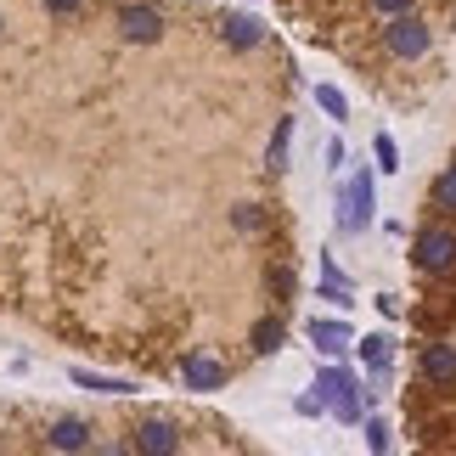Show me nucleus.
<instances>
[{"instance_id":"ddd939ff","label":"nucleus","mask_w":456,"mask_h":456,"mask_svg":"<svg viewBox=\"0 0 456 456\" xmlns=\"http://www.w3.org/2000/svg\"><path fill=\"white\" fill-rule=\"evenodd\" d=\"M282 338H288V327L276 322V315H265V322L254 327V349H259V355H271V349H282Z\"/></svg>"},{"instance_id":"f257e3e1","label":"nucleus","mask_w":456,"mask_h":456,"mask_svg":"<svg viewBox=\"0 0 456 456\" xmlns=\"http://www.w3.org/2000/svg\"><path fill=\"white\" fill-rule=\"evenodd\" d=\"M428 45H434V34H428L423 17H411V12L389 17V28H383V51H389V57H400V62L428 57Z\"/></svg>"},{"instance_id":"20e7f679","label":"nucleus","mask_w":456,"mask_h":456,"mask_svg":"<svg viewBox=\"0 0 456 456\" xmlns=\"http://www.w3.org/2000/svg\"><path fill=\"white\" fill-rule=\"evenodd\" d=\"M372 225V175H355L344 191V232H366Z\"/></svg>"},{"instance_id":"1a4fd4ad","label":"nucleus","mask_w":456,"mask_h":456,"mask_svg":"<svg viewBox=\"0 0 456 456\" xmlns=\"http://www.w3.org/2000/svg\"><path fill=\"white\" fill-rule=\"evenodd\" d=\"M175 445H181V440H175V423H164V417H158V423L147 417V423L135 428V451H158V456H164V451H175Z\"/></svg>"},{"instance_id":"f3484780","label":"nucleus","mask_w":456,"mask_h":456,"mask_svg":"<svg viewBox=\"0 0 456 456\" xmlns=\"http://www.w3.org/2000/svg\"><path fill=\"white\" fill-rule=\"evenodd\" d=\"M232 225H237V232H259V225H265V208H259V203H237Z\"/></svg>"},{"instance_id":"7ed1b4c3","label":"nucleus","mask_w":456,"mask_h":456,"mask_svg":"<svg viewBox=\"0 0 456 456\" xmlns=\"http://www.w3.org/2000/svg\"><path fill=\"white\" fill-rule=\"evenodd\" d=\"M315 389H322V400L332 406V417H344V423L361 417V395H355V378H349V372H322Z\"/></svg>"},{"instance_id":"a211bd4d","label":"nucleus","mask_w":456,"mask_h":456,"mask_svg":"<svg viewBox=\"0 0 456 456\" xmlns=\"http://www.w3.org/2000/svg\"><path fill=\"white\" fill-rule=\"evenodd\" d=\"M372 152H378V169H383V175H395V169H400V147H395V135H378Z\"/></svg>"},{"instance_id":"412c9836","label":"nucleus","mask_w":456,"mask_h":456,"mask_svg":"<svg viewBox=\"0 0 456 456\" xmlns=\"http://www.w3.org/2000/svg\"><path fill=\"white\" fill-rule=\"evenodd\" d=\"M366 445H372V451H389V428H383V423H366Z\"/></svg>"},{"instance_id":"2eb2a0df","label":"nucleus","mask_w":456,"mask_h":456,"mask_svg":"<svg viewBox=\"0 0 456 456\" xmlns=\"http://www.w3.org/2000/svg\"><path fill=\"white\" fill-rule=\"evenodd\" d=\"M74 383H79V389H96V395H130V383H118V378H96V372H85V366L74 372Z\"/></svg>"},{"instance_id":"9b49d317","label":"nucleus","mask_w":456,"mask_h":456,"mask_svg":"<svg viewBox=\"0 0 456 456\" xmlns=\"http://www.w3.org/2000/svg\"><path fill=\"white\" fill-rule=\"evenodd\" d=\"M361 361L372 366V372H389V361H395V344L383 338V332H372V338H361Z\"/></svg>"},{"instance_id":"0eeeda50","label":"nucleus","mask_w":456,"mask_h":456,"mask_svg":"<svg viewBox=\"0 0 456 456\" xmlns=\"http://www.w3.org/2000/svg\"><path fill=\"white\" fill-rule=\"evenodd\" d=\"M45 445H51V451H85V445H91V428H85L79 417H62V423H51Z\"/></svg>"},{"instance_id":"6ab92c4d","label":"nucleus","mask_w":456,"mask_h":456,"mask_svg":"<svg viewBox=\"0 0 456 456\" xmlns=\"http://www.w3.org/2000/svg\"><path fill=\"white\" fill-rule=\"evenodd\" d=\"M315 102H322V108H327L332 118H344V113H349V102H344V91H332V85H322V91H315Z\"/></svg>"},{"instance_id":"423d86ee","label":"nucleus","mask_w":456,"mask_h":456,"mask_svg":"<svg viewBox=\"0 0 456 456\" xmlns=\"http://www.w3.org/2000/svg\"><path fill=\"white\" fill-rule=\"evenodd\" d=\"M417 372H423V383H434V389H451L456 383V349L451 344H428L423 361H417Z\"/></svg>"},{"instance_id":"dca6fc26","label":"nucleus","mask_w":456,"mask_h":456,"mask_svg":"<svg viewBox=\"0 0 456 456\" xmlns=\"http://www.w3.org/2000/svg\"><path fill=\"white\" fill-rule=\"evenodd\" d=\"M288 142H293V118H282L276 135H271V158H265L271 169H288Z\"/></svg>"},{"instance_id":"aec40b11","label":"nucleus","mask_w":456,"mask_h":456,"mask_svg":"<svg viewBox=\"0 0 456 456\" xmlns=\"http://www.w3.org/2000/svg\"><path fill=\"white\" fill-rule=\"evenodd\" d=\"M411 6H417V0H372L378 17H400V12H411Z\"/></svg>"},{"instance_id":"4468645a","label":"nucleus","mask_w":456,"mask_h":456,"mask_svg":"<svg viewBox=\"0 0 456 456\" xmlns=\"http://www.w3.org/2000/svg\"><path fill=\"white\" fill-rule=\"evenodd\" d=\"M434 208L456 220V164H451V169L440 175V181H434Z\"/></svg>"},{"instance_id":"f03ea898","label":"nucleus","mask_w":456,"mask_h":456,"mask_svg":"<svg viewBox=\"0 0 456 456\" xmlns=\"http://www.w3.org/2000/svg\"><path fill=\"white\" fill-rule=\"evenodd\" d=\"M411 259H417V271H428V276H451L456 271V232H451V225H428V232H417Z\"/></svg>"},{"instance_id":"f8f14e48","label":"nucleus","mask_w":456,"mask_h":456,"mask_svg":"<svg viewBox=\"0 0 456 456\" xmlns=\"http://www.w3.org/2000/svg\"><path fill=\"white\" fill-rule=\"evenodd\" d=\"M310 338L322 344L327 355H338V349L349 344V327H344V322H315V327H310Z\"/></svg>"},{"instance_id":"9d476101","label":"nucleus","mask_w":456,"mask_h":456,"mask_svg":"<svg viewBox=\"0 0 456 456\" xmlns=\"http://www.w3.org/2000/svg\"><path fill=\"white\" fill-rule=\"evenodd\" d=\"M259 40H265V28H259L254 17H225V45H237V51H254Z\"/></svg>"},{"instance_id":"6e6552de","label":"nucleus","mask_w":456,"mask_h":456,"mask_svg":"<svg viewBox=\"0 0 456 456\" xmlns=\"http://www.w3.org/2000/svg\"><path fill=\"white\" fill-rule=\"evenodd\" d=\"M186 383H191L198 395H208V389H220V383H225V366H220L215 355H191V361H186Z\"/></svg>"},{"instance_id":"4be33fe9","label":"nucleus","mask_w":456,"mask_h":456,"mask_svg":"<svg viewBox=\"0 0 456 456\" xmlns=\"http://www.w3.org/2000/svg\"><path fill=\"white\" fill-rule=\"evenodd\" d=\"M51 12H79V0H45Z\"/></svg>"},{"instance_id":"39448f33","label":"nucleus","mask_w":456,"mask_h":456,"mask_svg":"<svg viewBox=\"0 0 456 456\" xmlns=\"http://www.w3.org/2000/svg\"><path fill=\"white\" fill-rule=\"evenodd\" d=\"M118 28H125V40H130V45H152L158 34H164V12H158V6H125Z\"/></svg>"}]
</instances>
